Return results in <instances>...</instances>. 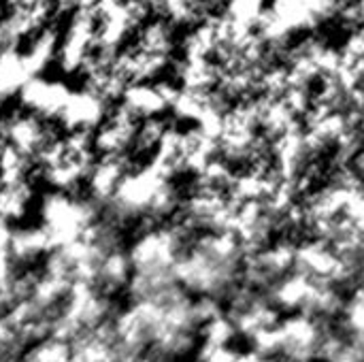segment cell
Wrapping results in <instances>:
<instances>
[{
  "mask_svg": "<svg viewBox=\"0 0 364 362\" xmlns=\"http://www.w3.org/2000/svg\"><path fill=\"white\" fill-rule=\"evenodd\" d=\"M73 356V341L47 333L23 348L19 354L21 362H70Z\"/></svg>",
  "mask_w": 364,
  "mask_h": 362,
  "instance_id": "obj_1",
  "label": "cell"
}]
</instances>
